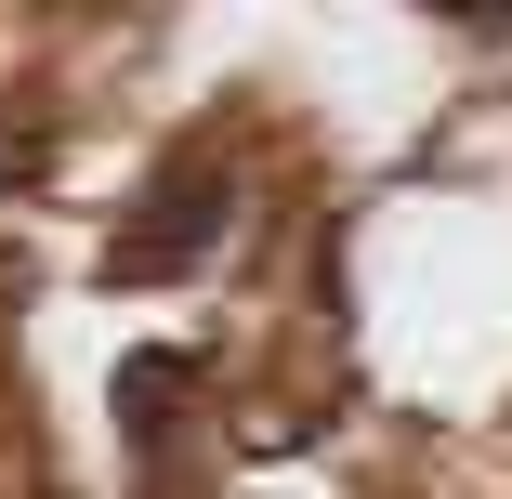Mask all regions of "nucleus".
I'll return each mask as SVG.
<instances>
[{"label":"nucleus","instance_id":"1","mask_svg":"<svg viewBox=\"0 0 512 499\" xmlns=\"http://www.w3.org/2000/svg\"><path fill=\"white\" fill-rule=\"evenodd\" d=\"M237 237V184H224V158H171L132 211H119V237H106V289H171V276H197Z\"/></svg>","mask_w":512,"mask_h":499},{"label":"nucleus","instance_id":"2","mask_svg":"<svg viewBox=\"0 0 512 499\" xmlns=\"http://www.w3.org/2000/svg\"><path fill=\"white\" fill-rule=\"evenodd\" d=\"M184 394H197V368L171 355V342H145V355H119V434L158 460L171 447V421H184Z\"/></svg>","mask_w":512,"mask_h":499}]
</instances>
